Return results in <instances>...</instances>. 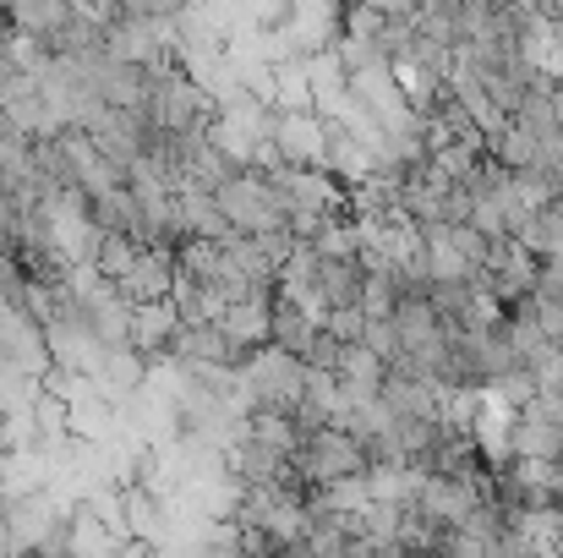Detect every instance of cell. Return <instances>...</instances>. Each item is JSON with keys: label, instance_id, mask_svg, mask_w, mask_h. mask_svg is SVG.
<instances>
[{"label": "cell", "instance_id": "cell-1", "mask_svg": "<svg viewBox=\"0 0 563 558\" xmlns=\"http://www.w3.org/2000/svg\"><path fill=\"white\" fill-rule=\"evenodd\" d=\"M110 285H115L126 302H165L170 285H176V252H165V247H154V241H137L132 263H126Z\"/></svg>", "mask_w": 563, "mask_h": 558}]
</instances>
